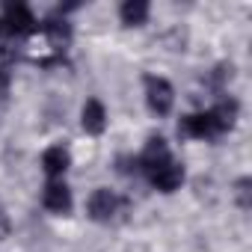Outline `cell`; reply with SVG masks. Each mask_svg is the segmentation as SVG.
Masks as SVG:
<instances>
[{"mask_svg":"<svg viewBox=\"0 0 252 252\" xmlns=\"http://www.w3.org/2000/svg\"><path fill=\"white\" fill-rule=\"evenodd\" d=\"M39 27L33 9L27 3H6L3 12H0V42H15L30 36Z\"/></svg>","mask_w":252,"mask_h":252,"instance_id":"6da1fadb","label":"cell"},{"mask_svg":"<svg viewBox=\"0 0 252 252\" xmlns=\"http://www.w3.org/2000/svg\"><path fill=\"white\" fill-rule=\"evenodd\" d=\"M143 86H146V104L155 116H169L172 107H175V89L166 77L160 74H146L143 77Z\"/></svg>","mask_w":252,"mask_h":252,"instance_id":"7a4b0ae2","label":"cell"},{"mask_svg":"<svg viewBox=\"0 0 252 252\" xmlns=\"http://www.w3.org/2000/svg\"><path fill=\"white\" fill-rule=\"evenodd\" d=\"M178 137L184 140H217L222 137L217 119L211 116V110H199V113H187L178 122Z\"/></svg>","mask_w":252,"mask_h":252,"instance_id":"3957f363","label":"cell"},{"mask_svg":"<svg viewBox=\"0 0 252 252\" xmlns=\"http://www.w3.org/2000/svg\"><path fill=\"white\" fill-rule=\"evenodd\" d=\"M119 211H122V199H119L110 187H98V190L89 196V202H86V214H89V220H95V222H110V220H116Z\"/></svg>","mask_w":252,"mask_h":252,"instance_id":"277c9868","label":"cell"},{"mask_svg":"<svg viewBox=\"0 0 252 252\" xmlns=\"http://www.w3.org/2000/svg\"><path fill=\"white\" fill-rule=\"evenodd\" d=\"M172 160V152H169V146H166V140L163 137H149V143H146V149L140 152V158H137V172H155L158 166H163V163H169Z\"/></svg>","mask_w":252,"mask_h":252,"instance_id":"5b68a950","label":"cell"},{"mask_svg":"<svg viewBox=\"0 0 252 252\" xmlns=\"http://www.w3.org/2000/svg\"><path fill=\"white\" fill-rule=\"evenodd\" d=\"M184 178H187V172H184V166H181L175 158H172L169 163L158 166L155 172H149V184H152L155 190H160V193H175V190H181Z\"/></svg>","mask_w":252,"mask_h":252,"instance_id":"8992f818","label":"cell"},{"mask_svg":"<svg viewBox=\"0 0 252 252\" xmlns=\"http://www.w3.org/2000/svg\"><path fill=\"white\" fill-rule=\"evenodd\" d=\"M42 205L51 211V214H57V217H65V214H71V208H74V199H71V190H68V184L60 178V181H48L45 184V190H42Z\"/></svg>","mask_w":252,"mask_h":252,"instance_id":"52a82bcc","label":"cell"},{"mask_svg":"<svg viewBox=\"0 0 252 252\" xmlns=\"http://www.w3.org/2000/svg\"><path fill=\"white\" fill-rule=\"evenodd\" d=\"M80 128L89 137H101L107 131V107H104V101L89 98L83 104V110H80Z\"/></svg>","mask_w":252,"mask_h":252,"instance_id":"ba28073f","label":"cell"},{"mask_svg":"<svg viewBox=\"0 0 252 252\" xmlns=\"http://www.w3.org/2000/svg\"><path fill=\"white\" fill-rule=\"evenodd\" d=\"M68 166H71V155H68V149H63V146H51V149L42 152V172L48 175V181H60V178L68 172Z\"/></svg>","mask_w":252,"mask_h":252,"instance_id":"9c48e42d","label":"cell"},{"mask_svg":"<svg viewBox=\"0 0 252 252\" xmlns=\"http://www.w3.org/2000/svg\"><path fill=\"white\" fill-rule=\"evenodd\" d=\"M152 15V6L146 3V0H125V3L119 6V21L125 27H143Z\"/></svg>","mask_w":252,"mask_h":252,"instance_id":"30bf717a","label":"cell"},{"mask_svg":"<svg viewBox=\"0 0 252 252\" xmlns=\"http://www.w3.org/2000/svg\"><path fill=\"white\" fill-rule=\"evenodd\" d=\"M211 116L217 119L220 131L225 134V131H231L234 125H237V116H240V104H237L234 98H220V101L211 107Z\"/></svg>","mask_w":252,"mask_h":252,"instance_id":"8fae6325","label":"cell"},{"mask_svg":"<svg viewBox=\"0 0 252 252\" xmlns=\"http://www.w3.org/2000/svg\"><path fill=\"white\" fill-rule=\"evenodd\" d=\"M237 202L243 211H249V178H240L237 181Z\"/></svg>","mask_w":252,"mask_h":252,"instance_id":"7c38bea8","label":"cell"},{"mask_svg":"<svg viewBox=\"0 0 252 252\" xmlns=\"http://www.w3.org/2000/svg\"><path fill=\"white\" fill-rule=\"evenodd\" d=\"M6 92H9V71L0 68V98H3Z\"/></svg>","mask_w":252,"mask_h":252,"instance_id":"4fadbf2b","label":"cell"},{"mask_svg":"<svg viewBox=\"0 0 252 252\" xmlns=\"http://www.w3.org/2000/svg\"><path fill=\"white\" fill-rule=\"evenodd\" d=\"M9 234V220H6V214H3V208H0V240H3Z\"/></svg>","mask_w":252,"mask_h":252,"instance_id":"5bb4252c","label":"cell"}]
</instances>
